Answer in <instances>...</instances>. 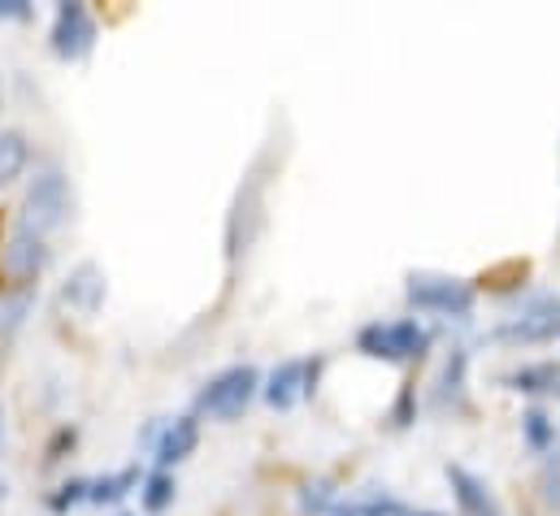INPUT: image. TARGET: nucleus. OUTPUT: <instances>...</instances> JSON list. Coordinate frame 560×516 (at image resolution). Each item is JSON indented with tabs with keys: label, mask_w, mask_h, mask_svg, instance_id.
Wrapping results in <instances>:
<instances>
[{
	"label": "nucleus",
	"mask_w": 560,
	"mask_h": 516,
	"mask_svg": "<svg viewBox=\"0 0 560 516\" xmlns=\"http://www.w3.org/2000/svg\"><path fill=\"white\" fill-rule=\"evenodd\" d=\"M48 260H52V248H48L44 239L18 231V226H13V231L4 235V244H0V273L13 278L18 286H31V282L48 269Z\"/></svg>",
	"instance_id": "9"
},
{
	"label": "nucleus",
	"mask_w": 560,
	"mask_h": 516,
	"mask_svg": "<svg viewBox=\"0 0 560 516\" xmlns=\"http://www.w3.org/2000/svg\"><path fill=\"white\" fill-rule=\"evenodd\" d=\"M322 370H326V361H322V356H291V361H279V365L270 370V378L261 383L266 403H270V408H279V412L295 408V403H304V399L317 390Z\"/></svg>",
	"instance_id": "8"
},
{
	"label": "nucleus",
	"mask_w": 560,
	"mask_h": 516,
	"mask_svg": "<svg viewBox=\"0 0 560 516\" xmlns=\"http://www.w3.org/2000/svg\"><path fill=\"white\" fill-rule=\"evenodd\" d=\"M560 335V295H530L509 321H500L491 330V339H504V343H548Z\"/></svg>",
	"instance_id": "5"
},
{
	"label": "nucleus",
	"mask_w": 560,
	"mask_h": 516,
	"mask_svg": "<svg viewBox=\"0 0 560 516\" xmlns=\"http://www.w3.org/2000/svg\"><path fill=\"white\" fill-rule=\"evenodd\" d=\"M105 295H109V282H105V269L96 260L74 265L70 278L61 282V304L79 317H96L105 308Z\"/></svg>",
	"instance_id": "10"
},
{
	"label": "nucleus",
	"mask_w": 560,
	"mask_h": 516,
	"mask_svg": "<svg viewBox=\"0 0 560 516\" xmlns=\"http://www.w3.org/2000/svg\"><path fill=\"white\" fill-rule=\"evenodd\" d=\"M266 183H270V178H266V174H261V165H257V169L244 178L240 196H235V209H231V218H226V257H231V265L253 248V239H257V231H261Z\"/></svg>",
	"instance_id": "6"
},
{
	"label": "nucleus",
	"mask_w": 560,
	"mask_h": 516,
	"mask_svg": "<svg viewBox=\"0 0 560 516\" xmlns=\"http://www.w3.org/2000/svg\"><path fill=\"white\" fill-rule=\"evenodd\" d=\"M31 165V139L22 130H0V187L18 183Z\"/></svg>",
	"instance_id": "17"
},
{
	"label": "nucleus",
	"mask_w": 560,
	"mask_h": 516,
	"mask_svg": "<svg viewBox=\"0 0 560 516\" xmlns=\"http://www.w3.org/2000/svg\"><path fill=\"white\" fill-rule=\"evenodd\" d=\"M257 395H261V374L253 365H231L196 390V412H205L213 421H235V417H244V408Z\"/></svg>",
	"instance_id": "4"
},
{
	"label": "nucleus",
	"mask_w": 560,
	"mask_h": 516,
	"mask_svg": "<svg viewBox=\"0 0 560 516\" xmlns=\"http://www.w3.org/2000/svg\"><path fill=\"white\" fill-rule=\"evenodd\" d=\"M522 438H526L530 452L552 456V452H557V421H552L544 408H530V412L522 417Z\"/></svg>",
	"instance_id": "19"
},
{
	"label": "nucleus",
	"mask_w": 560,
	"mask_h": 516,
	"mask_svg": "<svg viewBox=\"0 0 560 516\" xmlns=\"http://www.w3.org/2000/svg\"><path fill=\"white\" fill-rule=\"evenodd\" d=\"M465 374H469V352L452 348L443 370H439V383H434V403L439 408H452V412L465 408Z\"/></svg>",
	"instance_id": "13"
},
{
	"label": "nucleus",
	"mask_w": 560,
	"mask_h": 516,
	"mask_svg": "<svg viewBox=\"0 0 560 516\" xmlns=\"http://www.w3.org/2000/svg\"><path fill=\"white\" fill-rule=\"evenodd\" d=\"M413 408H418V403H413V387H405L400 399H396V425H409V421H413Z\"/></svg>",
	"instance_id": "25"
},
{
	"label": "nucleus",
	"mask_w": 560,
	"mask_h": 516,
	"mask_svg": "<svg viewBox=\"0 0 560 516\" xmlns=\"http://www.w3.org/2000/svg\"><path fill=\"white\" fill-rule=\"evenodd\" d=\"M0 17L4 22H26L31 17V4L26 0H0Z\"/></svg>",
	"instance_id": "24"
},
{
	"label": "nucleus",
	"mask_w": 560,
	"mask_h": 516,
	"mask_svg": "<svg viewBox=\"0 0 560 516\" xmlns=\"http://www.w3.org/2000/svg\"><path fill=\"white\" fill-rule=\"evenodd\" d=\"M443 478H447V486H452V500H456L460 516H504L500 500H495V491H491L487 478H478L474 469H465V465H447Z\"/></svg>",
	"instance_id": "12"
},
{
	"label": "nucleus",
	"mask_w": 560,
	"mask_h": 516,
	"mask_svg": "<svg viewBox=\"0 0 560 516\" xmlns=\"http://www.w3.org/2000/svg\"><path fill=\"white\" fill-rule=\"evenodd\" d=\"M330 516H413L400 500H392V495H383V491H374V495H365V500H339V508Z\"/></svg>",
	"instance_id": "21"
},
{
	"label": "nucleus",
	"mask_w": 560,
	"mask_h": 516,
	"mask_svg": "<svg viewBox=\"0 0 560 516\" xmlns=\"http://www.w3.org/2000/svg\"><path fill=\"white\" fill-rule=\"evenodd\" d=\"M413 516H439V513H413Z\"/></svg>",
	"instance_id": "26"
},
{
	"label": "nucleus",
	"mask_w": 560,
	"mask_h": 516,
	"mask_svg": "<svg viewBox=\"0 0 560 516\" xmlns=\"http://www.w3.org/2000/svg\"><path fill=\"white\" fill-rule=\"evenodd\" d=\"M295 504H300V513L304 516H330L335 508H339V491H335L330 478H308V482H300Z\"/></svg>",
	"instance_id": "18"
},
{
	"label": "nucleus",
	"mask_w": 560,
	"mask_h": 516,
	"mask_svg": "<svg viewBox=\"0 0 560 516\" xmlns=\"http://www.w3.org/2000/svg\"><path fill=\"white\" fill-rule=\"evenodd\" d=\"M88 486H92V478H70V482H61V486L48 495V508H52V513H70L74 504H88Z\"/></svg>",
	"instance_id": "22"
},
{
	"label": "nucleus",
	"mask_w": 560,
	"mask_h": 516,
	"mask_svg": "<svg viewBox=\"0 0 560 516\" xmlns=\"http://www.w3.org/2000/svg\"><path fill=\"white\" fill-rule=\"evenodd\" d=\"M74 213V191H70V178L57 174V169H44L26 183L22 191V204H18V231L35 235V239H48L52 231H61Z\"/></svg>",
	"instance_id": "1"
},
{
	"label": "nucleus",
	"mask_w": 560,
	"mask_h": 516,
	"mask_svg": "<svg viewBox=\"0 0 560 516\" xmlns=\"http://www.w3.org/2000/svg\"><path fill=\"white\" fill-rule=\"evenodd\" d=\"M31 308H35V291H31V286L0 291V343H9V339H13V335L26 326Z\"/></svg>",
	"instance_id": "16"
},
{
	"label": "nucleus",
	"mask_w": 560,
	"mask_h": 516,
	"mask_svg": "<svg viewBox=\"0 0 560 516\" xmlns=\"http://www.w3.org/2000/svg\"><path fill=\"white\" fill-rule=\"evenodd\" d=\"M200 443V421L196 412H183L174 421H156V434H152V456H156V469H174L183 465Z\"/></svg>",
	"instance_id": "11"
},
{
	"label": "nucleus",
	"mask_w": 560,
	"mask_h": 516,
	"mask_svg": "<svg viewBox=\"0 0 560 516\" xmlns=\"http://www.w3.org/2000/svg\"><path fill=\"white\" fill-rule=\"evenodd\" d=\"M405 300L418 313L465 321L474 313V304H478V291H474V282L452 278V273H409L405 278Z\"/></svg>",
	"instance_id": "3"
},
{
	"label": "nucleus",
	"mask_w": 560,
	"mask_h": 516,
	"mask_svg": "<svg viewBox=\"0 0 560 516\" xmlns=\"http://www.w3.org/2000/svg\"><path fill=\"white\" fill-rule=\"evenodd\" d=\"M122 516H131V513H122Z\"/></svg>",
	"instance_id": "29"
},
{
	"label": "nucleus",
	"mask_w": 560,
	"mask_h": 516,
	"mask_svg": "<svg viewBox=\"0 0 560 516\" xmlns=\"http://www.w3.org/2000/svg\"><path fill=\"white\" fill-rule=\"evenodd\" d=\"M357 352L370 361L387 365H413L430 352V330L418 317H396V321H370L357 330Z\"/></svg>",
	"instance_id": "2"
},
{
	"label": "nucleus",
	"mask_w": 560,
	"mask_h": 516,
	"mask_svg": "<svg viewBox=\"0 0 560 516\" xmlns=\"http://www.w3.org/2000/svg\"><path fill=\"white\" fill-rule=\"evenodd\" d=\"M544 500L560 508V452H552L548 460H544Z\"/></svg>",
	"instance_id": "23"
},
{
	"label": "nucleus",
	"mask_w": 560,
	"mask_h": 516,
	"mask_svg": "<svg viewBox=\"0 0 560 516\" xmlns=\"http://www.w3.org/2000/svg\"><path fill=\"white\" fill-rule=\"evenodd\" d=\"M509 390L517 395H560V365L552 361H539V365H517L500 378Z\"/></svg>",
	"instance_id": "14"
},
{
	"label": "nucleus",
	"mask_w": 560,
	"mask_h": 516,
	"mask_svg": "<svg viewBox=\"0 0 560 516\" xmlns=\"http://www.w3.org/2000/svg\"><path fill=\"white\" fill-rule=\"evenodd\" d=\"M96 17L83 0H61L57 13H52V31H48V48L61 57V61H83L92 57L96 48Z\"/></svg>",
	"instance_id": "7"
},
{
	"label": "nucleus",
	"mask_w": 560,
	"mask_h": 516,
	"mask_svg": "<svg viewBox=\"0 0 560 516\" xmlns=\"http://www.w3.org/2000/svg\"><path fill=\"white\" fill-rule=\"evenodd\" d=\"M174 495H178V482H174V473H165V469H156V473H148L140 482V504L143 513L161 516L170 504H174Z\"/></svg>",
	"instance_id": "20"
},
{
	"label": "nucleus",
	"mask_w": 560,
	"mask_h": 516,
	"mask_svg": "<svg viewBox=\"0 0 560 516\" xmlns=\"http://www.w3.org/2000/svg\"><path fill=\"white\" fill-rule=\"evenodd\" d=\"M0 101H4V83H0Z\"/></svg>",
	"instance_id": "28"
},
{
	"label": "nucleus",
	"mask_w": 560,
	"mask_h": 516,
	"mask_svg": "<svg viewBox=\"0 0 560 516\" xmlns=\"http://www.w3.org/2000/svg\"><path fill=\"white\" fill-rule=\"evenodd\" d=\"M140 482H143V473H140V465H127V469H118V473H109V478H96L92 486H88V504H122L131 491H140Z\"/></svg>",
	"instance_id": "15"
},
{
	"label": "nucleus",
	"mask_w": 560,
	"mask_h": 516,
	"mask_svg": "<svg viewBox=\"0 0 560 516\" xmlns=\"http://www.w3.org/2000/svg\"><path fill=\"white\" fill-rule=\"evenodd\" d=\"M0 500H4V482H0Z\"/></svg>",
	"instance_id": "27"
}]
</instances>
